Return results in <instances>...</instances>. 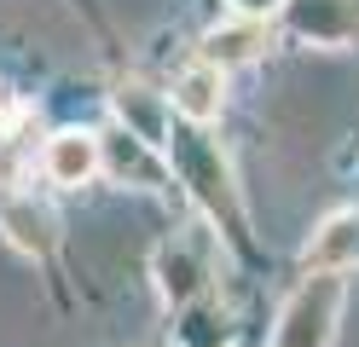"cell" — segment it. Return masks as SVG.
I'll return each instance as SVG.
<instances>
[{"label": "cell", "instance_id": "6da1fadb", "mask_svg": "<svg viewBox=\"0 0 359 347\" xmlns=\"http://www.w3.org/2000/svg\"><path fill=\"white\" fill-rule=\"evenodd\" d=\"M168 168L180 174V185L197 197V208L215 220V231H226L232 243H243V203H238V185H232V168L220 145L209 139V128L197 122H180L168 133Z\"/></svg>", "mask_w": 359, "mask_h": 347}, {"label": "cell", "instance_id": "7a4b0ae2", "mask_svg": "<svg viewBox=\"0 0 359 347\" xmlns=\"http://www.w3.org/2000/svg\"><path fill=\"white\" fill-rule=\"evenodd\" d=\"M342 301H348L342 272H307L296 295L278 307L273 347H330L336 324H342Z\"/></svg>", "mask_w": 359, "mask_h": 347}, {"label": "cell", "instance_id": "3957f363", "mask_svg": "<svg viewBox=\"0 0 359 347\" xmlns=\"http://www.w3.org/2000/svg\"><path fill=\"white\" fill-rule=\"evenodd\" d=\"M215 238H220V231L191 226V231H174V238L156 249L151 272H156V290H163L168 307L186 313L191 301L209 290V278H215Z\"/></svg>", "mask_w": 359, "mask_h": 347}, {"label": "cell", "instance_id": "277c9868", "mask_svg": "<svg viewBox=\"0 0 359 347\" xmlns=\"http://www.w3.org/2000/svg\"><path fill=\"white\" fill-rule=\"evenodd\" d=\"M99 145H104V174L110 179H122V185H140V191H163L168 185V151L163 145H151V139H140L133 128H104L99 133Z\"/></svg>", "mask_w": 359, "mask_h": 347}, {"label": "cell", "instance_id": "5b68a950", "mask_svg": "<svg viewBox=\"0 0 359 347\" xmlns=\"http://www.w3.org/2000/svg\"><path fill=\"white\" fill-rule=\"evenodd\" d=\"M41 174L53 185H87L93 174H104V145L93 128H58L41 151Z\"/></svg>", "mask_w": 359, "mask_h": 347}, {"label": "cell", "instance_id": "8992f818", "mask_svg": "<svg viewBox=\"0 0 359 347\" xmlns=\"http://www.w3.org/2000/svg\"><path fill=\"white\" fill-rule=\"evenodd\" d=\"M174 116L180 122H197V128H209L220 122V110H226V69L209 64V58H197L191 69H180L174 76Z\"/></svg>", "mask_w": 359, "mask_h": 347}, {"label": "cell", "instance_id": "52a82bcc", "mask_svg": "<svg viewBox=\"0 0 359 347\" xmlns=\"http://www.w3.org/2000/svg\"><path fill=\"white\" fill-rule=\"evenodd\" d=\"M307 272H353L359 266V208H336L307 238Z\"/></svg>", "mask_w": 359, "mask_h": 347}, {"label": "cell", "instance_id": "ba28073f", "mask_svg": "<svg viewBox=\"0 0 359 347\" xmlns=\"http://www.w3.org/2000/svg\"><path fill=\"white\" fill-rule=\"evenodd\" d=\"M266 46H273L266 18H243V12H232L226 23H215V29L203 35V58L220 64V69H243V64H255Z\"/></svg>", "mask_w": 359, "mask_h": 347}, {"label": "cell", "instance_id": "9c48e42d", "mask_svg": "<svg viewBox=\"0 0 359 347\" xmlns=\"http://www.w3.org/2000/svg\"><path fill=\"white\" fill-rule=\"evenodd\" d=\"M0 231L18 254H53L58 243V220L35 197H0Z\"/></svg>", "mask_w": 359, "mask_h": 347}, {"label": "cell", "instance_id": "30bf717a", "mask_svg": "<svg viewBox=\"0 0 359 347\" xmlns=\"http://www.w3.org/2000/svg\"><path fill=\"white\" fill-rule=\"evenodd\" d=\"M110 104H116V122H122V128H133L140 139H151V145H163V151H168V133H174V116H168V110H174V99H168V93L122 87Z\"/></svg>", "mask_w": 359, "mask_h": 347}, {"label": "cell", "instance_id": "8fae6325", "mask_svg": "<svg viewBox=\"0 0 359 347\" xmlns=\"http://www.w3.org/2000/svg\"><path fill=\"white\" fill-rule=\"evenodd\" d=\"M290 18H296V35H307L313 46H348L359 29V12L348 0H290Z\"/></svg>", "mask_w": 359, "mask_h": 347}, {"label": "cell", "instance_id": "7c38bea8", "mask_svg": "<svg viewBox=\"0 0 359 347\" xmlns=\"http://www.w3.org/2000/svg\"><path fill=\"white\" fill-rule=\"evenodd\" d=\"M232 12H243V18H273V12H284L290 0H226Z\"/></svg>", "mask_w": 359, "mask_h": 347}, {"label": "cell", "instance_id": "4fadbf2b", "mask_svg": "<svg viewBox=\"0 0 359 347\" xmlns=\"http://www.w3.org/2000/svg\"><path fill=\"white\" fill-rule=\"evenodd\" d=\"M0 133H6V128H0Z\"/></svg>", "mask_w": 359, "mask_h": 347}]
</instances>
